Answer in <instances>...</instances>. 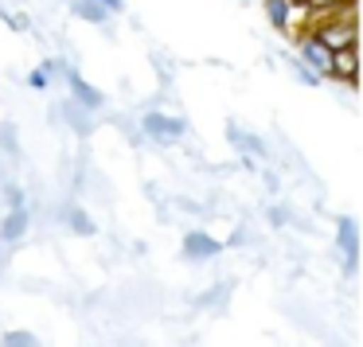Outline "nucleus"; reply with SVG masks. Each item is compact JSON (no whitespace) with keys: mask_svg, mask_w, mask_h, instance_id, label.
I'll list each match as a JSON object with an SVG mask.
<instances>
[{"mask_svg":"<svg viewBox=\"0 0 363 347\" xmlns=\"http://www.w3.org/2000/svg\"><path fill=\"white\" fill-rule=\"evenodd\" d=\"M227 141L235 144V149L250 152V157H266V141H262V137H250V133H238L235 125L227 129Z\"/></svg>","mask_w":363,"mask_h":347,"instance_id":"obj_10","label":"nucleus"},{"mask_svg":"<svg viewBox=\"0 0 363 347\" xmlns=\"http://www.w3.org/2000/svg\"><path fill=\"white\" fill-rule=\"evenodd\" d=\"M293 71H297V79H301V82H308V86H320V82H324L320 74H316L313 67H305V63H297V67H293Z\"/></svg>","mask_w":363,"mask_h":347,"instance_id":"obj_14","label":"nucleus"},{"mask_svg":"<svg viewBox=\"0 0 363 347\" xmlns=\"http://www.w3.org/2000/svg\"><path fill=\"white\" fill-rule=\"evenodd\" d=\"M67 86H71V102L86 106V110H102V106H106V94H102V90H94L90 82H82L79 71H67Z\"/></svg>","mask_w":363,"mask_h":347,"instance_id":"obj_4","label":"nucleus"},{"mask_svg":"<svg viewBox=\"0 0 363 347\" xmlns=\"http://www.w3.org/2000/svg\"><path fill=\"white\" fill-rule=\"evenodd\" d=\"M297 43H301V63L313 67L320 79H328V71H332V51L324 47L316 35H297Z\"/></svg>","mask_w":363,"mask_h":347,"instance_id":"obj_3","label":"nucleus"},{"mask_svg":"<svg viewBox=\"0 0 363 347\" xmlns=\"http://www.w3.org/2000/svg\"><path fill=\"white\" fill-rule=\"evenodd\" d=\"M336 238L347 250V273H355V266H359V227H355L352 219H340L336 222Z\"/></svg>","mask_w":363,"mask_h":347,"instance_id":"obj_6","label":"nucleus"},{"mask_svg":"<svg viewBox=\"0 0 363 347\" xmlns=\"http://www.w3.org/2000/svg\"><path fill=\"white\" fill-rule=\"evenodd\" d=\"M98 4H102L106 12H121V8H125V0H98Z\"/></svg>","mask_w":363,"mask_h":347,"instance_id":"obj_17","label":"nucleus"},{"mask_svg":"<svg viewBox=\"0 0 363 347\" xmlns=\"http://www.w3.org/2000/svg\"><path fill=\"white\" fill-rule=\"evenodd\" d=\"M141 129L152 137V141H160V144H172V141H180V137L188 133V125H184L180 118H168V113H157V110L145 113Z\"/></svg>","mask_w":363,"mask_h":347,"instance_id":"obj_1","label":"nucleus"},{"mask_svg":"<svg viewBox=\"0 0 363 347\" xmlns=\"http://www.w3.org/2000/svg\"><path fill=\"white\" fill-rule=\"evenodd\" d=\"M59 113H63V118L71 121V129H74V133H82V137L94 129V121H90V110H86V106H79V102H63V106H59Z\"/></svg>","mask_w":363,"mask_h":347,"instance_id":"obj_8","label":"nucleus"},{"mask_svg":"<svg viewBox=\"0 0 363 347\" xmlns=\"http://www.w3.org/2000/svg\"><path fill=\"white\" fill-rule=\"evenodd\" d=\"M71 8H74V16L86 20V24H110V16H113V12H106L98 0H71Z\"/></svg>","mask_w":363,"mask_h":347,"instance_id":"obj_9","label":"nucleus"},{"mask_svg":"<svg viewBox=\"0 0 363 347\" xmlns=\"http://www.w3.org/2000/svg\"><path fill=\"white\" fill-rule=\"evenodd\" d=\"M266 16L277 32H289V0H266Z\"/></svg>","mask_w":363,"mask_h":347,"instance_id":"obj_11","label":"nucleus"},{"mask_svg":"<svg viewBox=\"0 0 363 347\" xmlns=\"http://www.w3.org/2000/svg\"><path fill=\"white\" fill-rule=\"evenodd\" d=\"M328 79L332 82H347V86H355V82H359V43H347V47L332 51Z\"/></svg>","mask_w":363,"mask_h":347,"instance_id":"obj_2","label":"nucleus"},{"mask_svg":"<svg viewBox=\"0 0 363 347\" xmlns=\"http://www.w3.org/2000/svg\"><path fill=\"white\" fill-rule=\"evenodd\" d=\"M24 234H28V207H12V211L4 215V222H0V242L12 246Z\"/></svg>","mask_w":363,"mask_h":347,"instance_id":"obj_7","label":"nucleus"},{"mask_svg":"<svg viewBox=\"0 0 363 347\" xmlns=\"http://www.w3.org/2000/svg\"><path fill=\"white\" fill-rule=\"evenodd\" d=\"M269 219H274V227H285V222H289V211H285V207H269Z\"/></svg>","mask_w":363,"mask_h":347,"instance_id":"obj_16","label":"nucleus"},{"mask_svg":"<svg viewBox=\"0 0 363 347\" xmlns=\"http://www.w3.org/2000/svg\"><path fill=\"white\" fill-rule=\"evenodd\" d=\"M219 250H223V242H215L211 234H203V230H191V234L184 238V258L188 261H207Z\"/></svg>","mask_w":363,"mask_h":347,"instance_id":"obj_5","label":"nucleus"},{"mask_svg":"<svg viewBox=\"0 0 363 347\" xmlns=\"http://www.w3.org/2000/svg\"><path fill=\"white\" fill-rule=\"evenodd\" d=\"M63 215H67V227H71L74 234H94V219H90L82 207H67Z\"/></svg>","mask_w":363,"mask_h":347,"instance_id":"obj_12","label":"nucleus"},{"mask_svg":"<svg viewBox=\"0 0 363 347\" xmlns=\"http://www.w3.org/2000/svg\"><path fill=\"white\" fill-rule=\"evenodd\" d=\"M0 343H9V347H32L35 336H32V331H4V336H0Z\"/></svg>","mask_w":363,"mask_h":347,"instance_id":"obj_13","label":"nucleus"},{"mask_svg":"<svg viewBox=\"0 0 363 347\" xmlns=\"http://www.w3.org/2000/svg\"><path fill=\"white\" fill-rule=\"evenodd\" d=\"M28 86L40 90V94H48V71H43V67H40V71H32V74H28Z\"/></svg>","mask_w":363,"mask_h":347,"instance_id":"obj_15","label":"nucleus"}]
</instances>
